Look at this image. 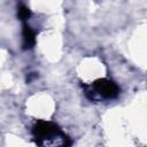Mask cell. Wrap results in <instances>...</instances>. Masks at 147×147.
<instances>
[{
  "instance_id": "cell-1",
  "label": "cell",
  "mask_w": 147,
  "mask_h": 147,
  "mask_svg": "<svg viewBox=\"0 0 147 147\" xmlns=\"http://www.w3.org/2000/svg\"><path fill=\"white\" fill-rule=\"evenodd\" d=\"M94 87L100 95H102L103 98H107V99L115 98L118 94L117 86L109 80H99L94 84Z\"/></svg>"
},
{
  "instance_id": "cell-2",
  "label": "cell",
  "mask_w": 147,
  "mask_h": 147,
  "mask_svg": "<svg viewBox=\"0 0 147 147\" xmlns=\"http://www.w3.org/2000/svg\"><path fill=\"white\" fill-rule=\"evenodd\" d=\"M34 32L25 24L23 29V46L24 48H30L34 44Z\"/></svg>"
},
{
  "instance_id": "cell-3",
  "label": "cell",
  "mask_w": 147,
  "mask_h": 147,
  "mask_svg": "<svg viewBox=\"0 0 147 147\" xmlns=\"http://www.w3.org/2000/svg\"><path fill=\"white\" fill-rule=\"evenodd\" d=\"M18 15H20L21 20H28V17L30 16V10H29L26 7L22 6V7L20 8V10H18Z\"/></svg>"
}]
</instances>
